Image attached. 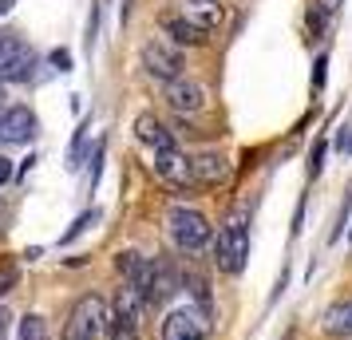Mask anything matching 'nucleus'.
I'll return each instance as SVG.
<instances>
[{
  "label": "nucleus",
  "mask_w": 352,
  "mask_h": 340,
  "mask_svg": "<svg viewBox=\"0 0 352 340\" xmlns=\"http://www.w3.org/2000/svg\"><path fill=\"white\" fill-rule=\"evenodd\" d=\"M214 261H218V269L230 277H238L245 269V261H250V218H245V206L230 214L218 229V242H214Z\"/></svg>",
  "instance_id": "1"
},
{
  "label": "nucleus",
  "mask_w": 352,
  "mask_h": 340,
  "mask_svg": "<svg viewBox=\"0 0 352 340\" xmlns=\"http://www.w3.org/2000/svg\"><path fill=\"white\" fill-rule=\"evenodd\" d=\"M166 238L175 242L178 253H198V249L210 245L214 229H210L206 214L190 210V206H170V214H166Z\"/></svg>",
  "instance_id": "2"
},
{
  "label": "nucleus",
  "mask_w": 352,
  "mask_h": 340,
  "mask_svg": "<svg viewBox=\"0 0 352 340\" xmlns=\"http://www.w3.org/2000/svg\"><path fill=\"white\" fill-rule=\"evenodd\" d=\"M107 324H111V317H107V301H103L99 293H83L80 301L67 308L64 340H99Z\"/></svg>",
  "instance_id": "3"
},
{
  "label": "nucleus",
  "mask_w": 352,
  "mask_h": 340,
  "mask_svg": "<svg viewBox=\"0 0 352 340\" xmlns=\"http://www.w3.org/2000/svg\"><path fill=\"white\" fill-rule=\"evenodd\" d=\"M162 340H210V317L206 308L178 305L162 321Z\"/></svg>",
  "instance_id": "4"
},
{
  "label": "nucleus",
  "mask_w": 352,
  "mask_h": 340,
  "mask_svg": "<svg viewBox=\"0 0 352 340\" xmlns=\"http://www.w3.org/2000/svg\"><path fill=\"white\" fill-rule=\"evenodd\" d=\"M36 71V52L16 36H0V83H24Z\"/></svg>",
  "instance_id": "5"
},
{
  "label": "nucleus",
  "mask_w": 352,
  "mask_h": 340,
  "mask_svg": "<svg viewBox=\"0 0 352 340\" xmlns=\"http://www.w3.org/2000/svg\"><path fill=\"white\" fill-rule=\"evenodd\" d=\"M146 297L139 289H119L115 301V317H111V340H139V313H143Z\"/></svg>",
  "instance_id": "6"
},
{
  "label": "nucleus",
  "mask_w": 352,
  "mask_h": 340,
  "mask_svg": "<svg viewBox=\"0 0 352 340\" xmlns=\"http://www.w3.org/2000/svg\"><path fill=\"white\" fill-rule=\"evenodd\" d=\"M143 67H146V76H155L159 83L182 80V56L175 48H166L162 40H146L143 44Z\"/></svg>",
  "instance_id": "7"
},
{
  "label": "nucleus",
  "mask_w": 352,
  "mask_h": 340,
  "mask_svg": "<svg viewBox=\"0 0 352 340\" xmlns=\"http://www.w3.org/2000/svg\"><path fill=\"white\" fill-rule=\"evenodd\" d=\"M155 174H159L166 186H175V190H194V186H198V179H194V159L178 155V150L155 155Z\"/></svg>",
  "instance_id": "8"
},
{
  "label": "nucleus",
  "mask_w": 352,
  "mask_h": 340,
  "mask_svg": "<svg viewBox=\"0 0 352 340\" xmlns=\"http://www.w3.org/2000/svg\"><path fill=\"white\" fill-rule=\"evenodd\" d=\"M162 99H166V107L175 115H198L202 107H206V91H202V83H194V80H175V83H166V91H162Z\"/></svg>",
  "instance_id": "9"
},
{
  "label": "nucleus",
  "mask_w": 352,
  "mask_h": 340,
  "mask_svg": "<svg viewBox=\"0 0 352 340\" xmlns=\"http://www.w3.org/2000/svg\"><path fill=\"white\" fill-rule=\"evenodd\" d=\"M36 135V115L28 107H8L0 115V143H28Z\"/></svg>",
  "instance_id": "10"
},
{
  "label": "nucleus",
  "mask_w": 352,
  "mask_h": 340,
  "mask_svg": "<svg viewBox=\"0 0 352 340\" xmlns=\"http://www.w3.org/2000/svg\"><path fill=\"white\" fill-rule=\"evenodd\" d=\"M135 135H139L143 146H151V155H170V150H178L175 135L162 127L155 115H139V119H135Z\"/></svg>",
  "instance_id": "11"
},
{
  "label": "nucleus",
  "mask_w": 352,
  "mask_h": 340,
  "mask_svg": "<svg viewBox=\"0 0 352 340\" xmlns=\"http://www.w3.org/2000/svg\"><path fill=\"white\" fill-rule=\"evenodd\" d=\"M178 16H186L194 28H202L210 36L222 24V4L218 0H178Z\"/></svg>",
  "instance_id": "12"
},
{
  "label": "nucleus",
  "mask_w": 352,
  "mask_h": 340,
  "mask_svg": "<svg viewBox=\"0 0 352 340\" xmlns=\"http://www.w3.org/2000/svg\"><path fill=\"white\" fill-rule=\"evenodd\" d=\"M194 179H198V186H222L230 179V159L218 155V150L194 155Z\"/></svg>",
  "instance_id": "13"
},
{
  "label": "nucleus",
  "mask_w": 352,
  "mask_h": 340,
  "mask_svg": "<svg viewBox=\"0 0 352 340\" xmlns=\"http://www.w3.org/2000/svg\"><path fill=\"white\" fill-rule=\"evenodd\" d=\"M320 324H324V332H329V337L352 340V297L324 308V321H320Z\"/></svg>",
  "instance_id": "14"
},
{
  "label": "nucleus",
  "mask_w": 352,
  "mask_h": 340,
  "mask_svg": "<svg viewBox=\"0 0 352 340\" xmlns=\"http://www.w3.org/2000/svg\"><path fill=\"white\" fill-rule=\"evenodd\" d=\"M162 32L170 36L175 44H186V48H198V44H206V32H202V28H194L186 16H162Z\"/></svg>",
  "instance_id": "15"
},
{
  "label": "nucleus",
  "mask_w": 352,
  "mask_h": 340,
  "mask_svg": "<svg viewBox=\"0 0 352 340\" xmlns=\"http://www.w3.org/2000/svg\"><path fill=\"white\" fill-rule=\"evenodd\" d=\"M340 4H344V0H313V8H309V36H313V40H320V36L333 28Z\"/></svg>",
  "instance_id": "16"
},
{
  "label": "nucleus",
  "mask_w": 352,
  "mask_h": 340,
  "mask_svg": "<svg viewBox=\"0 0 352 340\" xmlns=\"http://www.w3.org/2000/svg\"><path fill=\"white\" fill-rule=\"evenodd\" d=\"M16 340H48V324H44V317H24Z\"/></svg>",
  "instance_id": "17"
},
{
  "label": "nucleus",
  "mask_w": 352,
  "mask_h": 340,
  "mask_svg": "<svg viewBox=\"0 0 352 340\" xmlns=\"http://www.w3.org/2000/svg\"><path fill=\"white\" fill-rule=\"evenodd\" d=\"M91 222H96V210H91V214H80V218H76V222H72V229H67V234H64V238H60V242H76V238H80V234H83V229H87V226H91Z\"/></svg>",
  "instance_id": "18"
},
{
  "label": "nucleus",
  "mask_w": 352,
  "mask_h": 340,
  "mask_svg": "<svg viewBox=\"0 0 352 340\" xmlns=\"http://www.w3.org/2000/svg\"><path fill=\"white\" fill-rule=\"evenodd\" d=\"M16 281H20L16 265H0V297H4V293H12V289H16Z\"/></svg>",
  "instance_id": "19"
},
{
  "label": "nucleus",
  "mask_w": 352,
  "mask_h": 340,
  "mask_svg": "<svg viewBox=\"0 0 352 340\" xmlns=\"http://www.w3.org/2000/svg\"><path fill=\"white\" fill-rule=\"evenodd\" d=\"M324 150H329L324 143H317V150H313V162H309V174H313V179H317L320 166H324Z\"/></svg>",
  "instance_id": "20"
},
{
  "label": "nucleus",
  "mask_w": 352,
  "mask_h": 340,
  "mask_svg": "<svg viewBox=\"0 0 352 340\" xmlns=\"http://www.w3.org/2000/svg\"><path fill=\"white\" fill-rule=\"evenodd\" d=\"M336 150H340V155H352V127L336 135Z\"/></svg>",
  "instance_id": "21"
},
{
  "label": "nucleus",
  "mask_w": 352,
  "mask_h": 340,
  "mask_svg": "<svg viewBox=\"0 0 352 340\" xmlns=\"http://www.w3.org/2000/svg\"><path fill=\"white\" fill-rule=\"evenodd\" d=\"M324 67H329V56H320V60H317V71H313V87H317V91L324 87Z\"/></svg>",
  "instance_id": "22"
},
{
  "label": "nucleus",
  "mask_w": 352,
  "mask_h": 340,
  "mask_svg": "<svg viewBox=\"0 0 352 340\" xmlns=\"http://www.w3.org/2000/svg\"><path fill=\"white\" fill-rule=\"evenodd\" d=\"M52 64L60 67V71H67V67H72V56H67V52H52Z\"/></svg>",
  "instance_id": "23"
},
{
  "label": "nucleus",
  "mask_w": 352,
  "mask_h": 340,
  "mask_svg": "<svg viewBox=\"0 0 352 340\" xmlns=\"http://www.w3.org/2000/svg\"><path fill=\"white\" fill-rule=\"evenodd\" d=\"M8 179H12V159H4V155H0V186H4Z\"/></svg>",
  "instance_id": "24"
},
{
  "label": "nucleus",
  "mask_w": 352,
  "mask_h": 340,
  "mask_svg": "<svg viewBox=\"0 0 352 340\" xmlns=\"http://www.w3.org/2000/svg\"><path fill=\"white\" fill-rule=\"evenodd\" d=\"M4 332H8V313L0 308V340H4Z\"/></svg>",
  "instance_id": "25"
},
{
  "label": "nucleus",
  "mask_w": 352,
  "mask_h": 340,
  "mask_svg": "<svg viewBox=\"0 0 352 340\" xmlns=\"http://www.w3.org/2000/svg\"><path fill=\"white\" fill-rule=\"evenodd\" d=\"M12 4H16V0H0V12H8V8H12Z\"/></svg>",
  "instance_id": "26"
},
{
  "label": "nucleus",
  "mask_w": 352,
  "mask_h": 340,
  "mask_svg": "<svg viewBox=\"0 0 352 340\" xmlns=\"http://www.w3.org/2000/svg\"><path fill=\"white\" fill-rule=\"evenodd\" d=\"M0 99H4V95H0ZM4 111H8V107H0V115H4Z\"/></svg>",
  "instance_id": "27"
}]
</instances>
